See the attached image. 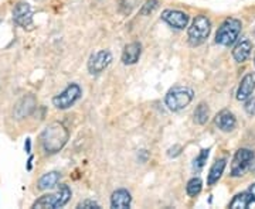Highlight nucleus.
<instances>
[{
  "instance_id": "bb28decb",
  "label": "nucleus",
  "mask_w": 255,
  "mask_h": 209,
  "mask_svg": "<svg viewBox=\"0 0 255 209\" xmlns=\"http://www.w3.org/2000/svg\"><path fill=\"white\" fill-rule=\"evenodd\" d=\"M24 148H26V153H31V140L30 139H26V143H24Z\"/></svg>"
},
{
  "instance_id": "f03ea898",
  "label": "nucleus",
  "mask_w": 255,
  "mask_h": 209,
  "mask_svg": "<svg viewBox=\"0 0 255 209\" xmlns=\"http://www.w3.org/2000/svg\"><path fill=\"white\" fill-rule=\"evenodd\" d=\"M193 98H194V91L191 88L177 85V86L170 88L169 92L166 93L164 103L169 108V110L179 112V110H183L184 108H187L190 105L191 100H193Z\"/></svg>"
},
{
  "instance_id": "1a4fd4ad",
  "label": "nucleus",
  "mask_w": 255,
  "mask_h": 209,
  "mask_svg": "<svg viewBox=\"0 0 255 209\" xmlns=\"http://www.w3.org/2000/svg\"><path fill=\"white\" fill-rule=\"evenodd\" d=\"M13 20L20 27L26 28L33 24V11L27 1H18L13 9Z\"/></svg>"
},
{
  "instance_id": "f3484780",
  "label": "nucleus",
  "mask_w": 255,
  "mask_h": 209,
  "mask_svg": "<svg viewBox=\"0 0 255 209\" xmlns=\"http://www.w3.org/2000/svg\"><path fill=\"white\" fill-rule=\"evenodd\" d=\"M60 181V173L57 171H51V173L44 174L38 182H37V188L41 190V191H46V190H50V188H54L55 185Z\"/></svg>"
},
{
  "instance_id": "9b49d317",
  "label": "nucleus",
  "mask_w": 255,
  "mask_h": 209,
  "mask_svg": "<svg viewBox=\"0 0 255 209\" xmlns=\"http://www.w3.org/2000/svg\"><path fill=\"white\" fill-rule=\"evenodd\" d=\"M255 91V72H248L241 79L237 89V99L240 102H246L251 98V95Z\"/></svg>"
},
{
  "instance_id": "f8f14e48",
  "label": "nucleus",
  "mask_w": 255,
  "mask_h": 209,
  "mask_svg": "<svg viewBox=\"0 0 255 209\" xmlns=\"http://www.w3.org/2000/svg\"><path fill=\"white\" fill-rule=\"evenodd\" d=\"M214 123H216V126H217L221 132L230 133V132H233V130L236 129V126H237V119H236V116H234L230 110L224 109L221 110L219 115L216 116Z\"/></svg>"
},
{
  "instance_id": "aec40b11",
  "label": "nucleus",
  "mask_w": 255,
  "mask_h": 209,
  "mask_svg": "<svg viewBox=\"0 0 255 209\" xmlns=\"http://www.w3.org/2000/svg\"><path fill=\"white\" fill-rule=\"evenodd\" d=\"M201 190H203V181H201L199 177L191 178L190 181L187 182V185H186V192H187V195L191 197V198L197 197L201 192Z\"/></svg>"
},
{
  "instance_id": "4be33fe9",
  "label": "nucleus",
  "mask_w": 255,
  "mask_h": 209,
  "mask_svg": "<svg viewBox=\"0 0 255 209\" xmlns=\"http://www.w3.org/2000/svg\"><path fill=\"white\" fill-rule=\"evenodd\" d=\"M157 7H159V0H146V3L140 9V14L142 16H147V14L153 13Z\"/></svg>"
},
{
  "instance_id": "0eeeda50",
  "label": "nucleus",
  "mask_w": 255,
  "mask_h": 209,
  "mask_svg": "<svg viewBox=\"0 0 255 209\" xmlns=\"http://www.w3.org/2000/svg\"><path fill=\"white\" fill-rule=\"evenodd\" d=\"M81 88L77 83H70L61 93L55 95L53 98V105L57 109H68L71 108L77 100L81 98Z\"/></svg>"
},
{
  "instance_id": "393cba45",
  "label": "nucleus",
  "mask_w": 255,
  "mask_h": 209,
  "mask_svg": "<svg viewBox=\"0 0 255 209\" xmlns=\"http://www.w3.org/2000/svg\"><path fill=\"white\" fill-rule=\"evenodd\" d=\"M182 153V147L180 145H173L172 148H169V157H177V155Z\"/></svg>"
},
{
  "instance_id": "9d476101",
  "label": "nucleus",
  "mask_w": 255,
  "mask_h": 209,
  "mask_svg": "<svg viewBox=\"0 0 255 209\" xmlns=\"http://www.w3.org/2000/svg\"><path fill=\"white\" fill-rule=\"evenodd\" d=\"M112 63V54L108 50H101L98 53L91 55L90 61H88V71L94 73H101L105 68H108V65Z\"/></svg>"
},
{
  "instance_id": "b1692460",
  "label": "nucleus",
  "mask_w": 255,
  "mask_h": 209,
  "mask_svg": "<svg viewBox=\"0 0 255 209\" xmlns=\"http://www.w3.org/2000/svg\"><path fill=\"white\" fill-rule=\"evenodd\" d=\"M246 102V112L251 116H255V99H247Z\"/></svg>"
},
{
  "instance_id": "423d86ee",
  "label": "nucleus",
  "mask_w": 255,
  "mask_h": 209,
  "mask_svg": "<svg viewBox=\"0 0 255 209\" xmlns=\"http://www.w3.org/2000/svg\"><path fill=\"white\" fill-rule=\"evenodd\" d=\"M255 160V154L250 148H240L234 154L231 163V175L233 177H243L251 168V164Z\"/></svg>"
},
{
  "instance_id": "f257e3e1",
  "label": "nucleus",
  "mask_w": 255,
  "mask_h": 209,
  "mask_svg": "<svg viewBox=\"0 0 255 209\" xmlns=\"http://www.w3.org/2000/svg\"><path fill=\"white\" fill-rule=\"evenodd\" d=\"M68 130L60 122L50 123L44 132L41 133V144L44 151L48 154H55L63 148L65 143L68 141Z\"/></svg>"
},
{
  "instance_id": "ddd939ff",
  "label": "nucleus",
  "mask_w": 255,
  "mask_h": 209,
  "mask_svg": "<svg viewBox=\"0 0 255 209\" xmlns=\"http://www.w3.org/2000/svg\"><path fill=\"white\" fill-rule=\"evenodd\" d=\"M142 54V44L133 41V43H129L128 46L124 48V53H122V63L125 65H133L136 64L140 58Z\"/></svg>"
},
{
  "instance_id": "20e7f679",
  "label": "nucleus",
  "mask_w": 255,
  "mask_h": 209,
  "mask_svg": "<svg viewBox=\"0 0 255 209\" xmlns=\"http://www.w3.org/2000/svg\"><path fill=\"white\" fill-rule=\"evenodd\" d=\"M241 28H243L241 20L236 17L226 18L216 33V43L223 47L233 46L238 40Z\"/></svg>"
},
{
  "instance_id": "7ed1b4c3",
  "label": "nucleus",
  "mask_w": 255,
  "mask_h": 209,
  "mask_svg": "<svg viewBox=\"0 0 255 209\" xmlns=\"http://www.w3.org/2000/svg\"><path fill=\"white\" fill-rule=\"evenodd\" d=\"M70 200H71V190H70V187L65 185V184H60V185H58V190L55 192H53V194H46V195L40 197V198L33 204V208H63L64 205H65Z\"/></svg>"
},
{
  "instance_id": "a211bd4d",
  "label": "nucleus",
  "mask_w": 255,
  "mask_h": 209,
  "mask_svg": "<svg viewBox=\"0 0 255 209\" xmlns=\"http://www.w3.org/2000/svg\"><path fill=\"white\" fill-rule=\"evenodd\" d=\"M251 202H253V200H251V197H250L248 191L240 192V194H237V195L233 198V201L230 202V208L231 209H246L250 207V204H251Z\"/></svg>"
},
{
  "instance_id": "6ab92c4d",
  "label": "nucleus",
  "mask_w": 255,
  "mask_h": 209,
  "mask_svg": "<svg viewBox=\"0 0 255 209\" xmlns=\"http://www.w3.org/2000/svg\"><path fill=\"white\" fill-rule=\"evenodd\" d=\"M209 116H210L209 106H207L204 102H201L200 105L196 108V110H194V122H196L197 125H206V123H207V120H209Z\"/></svg>"
},
{
  "instance_id": "dca6fc26",
  "label": "nucleus",
  "mask_w": 255,
  "mask_h": 209,
  "mask_svg": "<svg viewBox=\"0 0 255 209\" xmlns=\"http://www.w3.org/2000/svg\"><path fill=\"white\" fill-rule=\"evenodd\" d=\"M226 165H227V158H219L214 161V164L210 168L209 177H207V185H214L216 182H219L226 170Z\"/></svg>"
},
{
  "instance_id": "a878e982",
  "label": "nucleus",
  "mask_w": 255,
  "mask_h": 209,
  "mask_svg": "<svg viewBox=\"0 0 255 209\" xmlns=\"http://www.w3.org/2000/svg\"><path fill=\"white\" fill-rule=\"evenodd\" d=\"M248 194H250V197H251L253 202H255V182L250 185V188H248Z\"/></svg>"
},
{
  "instance_id": "2eb2a0df",
  "label": "nucleus",
  "mask_w": 255,
  "mask_h": 209,
  "mask_svg": "<svg viewBox=\"0 0 255 209\" xmlns=\"http://www.w3.org/2000/svg\"><path fill=\"white\" fill-rule=\"evenodd\" d=\"M130 202H132V197H130V192L128 190H117V191L112 194L111 197V207L112 208H119L125 209L130 207Z\"/></svg>"
},
{
  "instance_id": "c756f323",
  "label": "nucleus",
  "mask_w": 255,
  "mask_h": 209,
  "mask_svg": "<svg viewBox=\"0 0 255 209\" xmlns=\"http://www.w3.org/2000/svg\"><path fill=\"white\" fill-rule=\"evenodd\" d=\"M254 64H255V58H254Z\"/></svg>"
},
{
  "instance_id": "c85d7f7f",
  "label": "nucleus",
  "mask_w": 255,
  "mask_h": 209,
  "mask_svg": "<svg viewBox=\"0 0 255 209\" xmlns=\"http://www.w3.org/2000/svg\"><path fill=\"white\" fill-rule=\"evenodd\" d=\"M251 171L255 174V161H253V164H251Z\"/></svg>"
},
{
  "instance_id": "cd10ccee",
  "label": "nucleus",
  "mask_w": 255,
  "mask_h": 209,
  "mask_svg": "<svg viewBox=\"0 0 255 209\" xmlns=\"http://www.w3.org/2000/svg\"><path fill=\"white\" fill-rule=\"evenodd\" d=\"M31 161H33V155H30V158H28V161H27V170H28V171L31 170Z\"/></svg>"
},
{
  "instance_id": "412c9836",
  "label": "nucleus",
  "mask_w": 255,
  "mask_h": 209,
  "mask_svg": "<svg viewBox=\"0 0 255 209\" xmlns=\"http://www.w3.org/2000/svg\"><path fill=\"white\" fill-rule=\"evenodd\" d=\"M209 154H210V148H204V150H201L200 154L194 158V161H193V170H194L196 173H200L201 170H203V167H204L206 163H207Z\"/></svg>"
},
{
  "instance_id": "5701e85b",
  "label": "nucleus",
  "mask_w": 255,
  "mask_h": 209,
  "mask_svg": "<svg viewBox=\"0 0 255 209\" xmlns=\"http://www.w3.org/2000/svg\"><path fill=\"white\" fill-rule=\"evenodd\" d=\"M77 208H84V209H90V208H100V205L95 202V201H91V200H87V201H82L78 204V207Z\"/></svg>"
},
{
  "instance_id": "6e6552de",
  "label": "nucleus",
  "mask_w": 255,
  "mask_h": 209,
  "mask_svg": "<svg viewBox=\"0 0 255 209\" xmlns=\"http://www.w3.org/2000/svg\"><path fill=\"white\" fill-rule=\"evenodd\" d=\"M162 20L176 30H184L189 24V14L180 10L166 9L162 11Z\"/></svg>"
},
{
  "instance_id": "4468645a",
  "label": "nucleus",
  "mask_w": 255,
  "mask_h": 209,
  "mask_svg": "<svg viewBox=\"0 0 255 209\" xmlns=\"http://www.w3.org/2000/svg\"><path fill=\"white\" fill-rule=\"evenodd\" d=\"M251 51H253L251 41L247 40V38L246 40H241L237 46L234 47V50H233V58L237 61L238 64H243V63H246L247 60L250 58Z\"/></svg>"
},
{
  "instance_id": "39448f33",
  "label": "nucleus",
  "mask_w": 255,
  "mask_h": 209,
  "mask_svg": "<svg viewBox=\"0 0 255 209\" xmlns=\"http://www.w3.org/2000/svg\"><path fill=\"white\" fill-rule=\"evenodd\" d=\"M210 33H211V21L207 16L199 14L196 16L191 26L187 30V37H189V43L193 47L201 46L203 43L207 41Z\"/></svg>"
}]
</instances>
